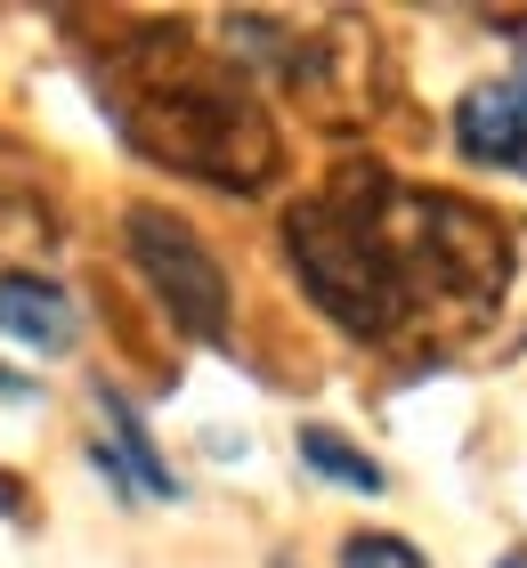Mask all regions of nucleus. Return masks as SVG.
I'll use <instances>...</instances> for the list:
<instances>
[{"mask_svg":"<svg viewBox=\"0 0 527 568\" xmlns=\"http://www.w3.org/2000/svg\"><path fill=\"white\" fill-rule=\"evenodd\" d=\"M301 463H308L316 479H333V487H357V496H382V487H389V471H382V463L365 455V447H349L341 430H325V423H316V430H301Z\"/></svg>","mask_w":527,"mask_h":568,"instance_id":"8","label":"nucleus"},{"mask_svg":"<svg viewBox=\"0 0 527 568\" xmlns=\"http://www.w3.org/2000/svg\"><path fill=\"white\" fill-rule=\"evenodd\" d=\"M455 146L470 154V163H487V171H527V58L511 73H495V82L463 90Z\"/></svg>","mask_w":527,"mask_h":568,"instance_id":"5","label":"nucleus"},{"mask_svg":"<svg viewBox=\"0 0 527 568\" xmlns=\"http://www.w3.org/2000/svg\"><path fill=\"white\" fill-rule=\"evenodd\" d=\"M284 252H293L301 293L325 308L349 342H398V333H406V308H398V293H389L374 244H365L357 212L333 187L284 212Z\"/></svg>","mask_w":527,"mask_h":568,"instance_id":"3","label":"nucleus"},{"mask_svg":"<svg viewBox=\"0 0 527 568\" xmlns=\"http://www.w3.org/2000/svg\"><path fill=\"white\" fill-rule=\"evenodd\" d=\"M495 568H527V552H504V560H495Z\"/></svg>","mask_w":527,"mask_h":568,"instance_id":"10","label":"nucleus"},{"mask_svg":"<svg viewBox=\"0 0 527 568\" xmlns=\"http://www.w3.org/2000/svg\"><path fill=\"white\" fill-rule=\"evenodd\" d=\"M98 415H105V430H114V438H98V447H105V455L122 463V479L139 487V496H179L171 463L154 455V438H146V423L130 415V398H122V390H98Z\"/></svg>","mask_w":527,"mask_h":568,"instance_id":"7","label":"nucleus"},{"mask_svg":"<svg viewBox=\"0 0 527 568\" xmlns=\"http://www.w3.org/2000/svg\"><path fill=\"white\" fill-rule=\"evenodd\" d=\"M333 195L357 212L389 293L414 325H479L511 293V227L463 195L406 187L389 171H341Z\"/></svg>","mask_w":527,"mask_h":568,"instance_id":"2","label":"nucleus"},{"mask_svg":"<svg viewBox=\"0 0 527 568\" xmlns=\"http://www.w3.org/2000/svg\"><path fill=\"white\" fill-rule=\"evenodd\" d=\"M98 98L114 114V131L146 163H163L179 179H203V187H227V195H260L284 171V139H276L268 106L252 98V82L220 49L171 33V24L105 49Z\"/></svg>","mask_w":527,"mask_h":568,"instance_id":"1","label":"nucleus"},{"mask_svg":"<svg viewBox=\"0 0 527 568\" xmlns=\"http://www.w3.org/2000/svg\"><path fill=\"white\" fill-rule=\"evenodd\" d=\"M341 568H430V560H422L414 545H406V536H349V545H341Z\"/></svg>","mask_w":527,"mask_h":568,"instance_id":"9","label":"nucleus"},{"mask_svg":"<svg viewBox=\"0 0 527 568\" xmlns=\"http://www.w3.org/2000/svg\"><path fill=\"white\" fill-rule=\"evenodd\" d=\"M122 244H130V268L146 276V293L171 308L179 333L227 342V276H220L211 244L195 236L188 220L163 212V203H130V212H122Z\"/></svg>","mask_w":527,"mask_h":568,"instance_id":"4","label":"nucleus"},{"mask_svg":"<svg viewBox=\"0 0 527 568\" xmlns=\"http://www.w3.org/2000/svg\"><path fill=\"white\" fill-rule=\"evenodd\" d=\"M0 333L24 342V349H41V357H65L82 342V308H73L65 284H49L33 268H9L0 276Z\"/></svg>","mask_w":527,"mask_h":568,"instance_id":"6","label":"nucleus"}]
</instances>
